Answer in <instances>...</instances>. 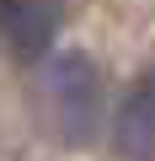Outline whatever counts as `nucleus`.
Masks as SVG:
<instances>
[{
    "label": "nucleus",
    "instance_id": "1",
    "mask_svg": "<svg viewBox=\"0 0 155 161\" xmlns=\"http://www.w3.org/2000/svg\"><path fill=\"white\" fill-rule=\"evenodd\" d=\"M43 113L59 140H70V145L91 140L96 113H102V75L86 54H59L43 70Z\"/></svg>",
    "mask_w": 155,
    "mask_h": 161
},
{
    "label": "nucleus",
    "instance_id": "2",
    "mask_svg": "<svg viewBox=\"0 0 155 161\" xmlns=\"http://www.w3.org/2000/svg\"><path fill=\"white\" fill-rule=\"evenodd\" d=\"M54 32H59L54 0H0V38H6V48H11L16 59L48 54Z\"/></svg>",
    "mask_w": 155,
    "mask_h": 161
},
{
    "label": "nucleus",
    "instance_id": "3",
    "mask_svg": "<svg viewBox=\"0 0 155 161\" xmlns=\"http://www.w3.org/2000/svg\"><path fill=\"white\" fill-rule=\"evenodd\" d=\"M112 150L123 161H155V75H144L123 97L112 118Z\"/></svg>",
    "mask_w": 155,
    "mask_h": 161
}]
</instances>
